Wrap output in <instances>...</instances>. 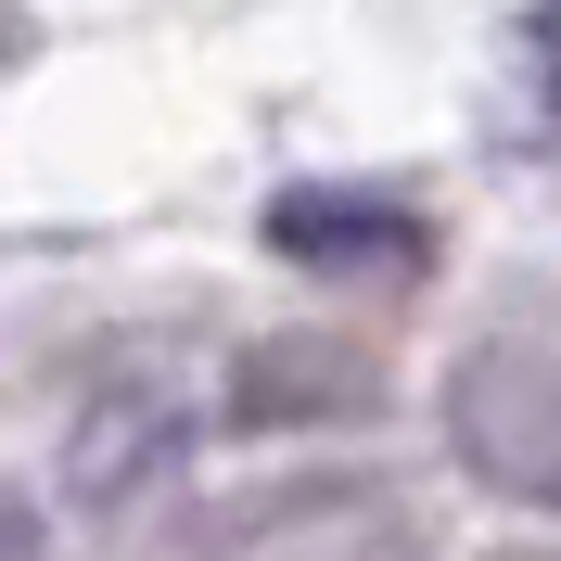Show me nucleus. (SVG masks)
<instances>
[{
    "label": "nucleus",
    "instance_id": "nucleus-3",
    "mask_svg": "<svg viewBox=\"0 0 561 561\" xmlns=\"http://www.w3.org/2000/svg\"><path fill=\"white\" fill-rule=\"evenodd\" d=\"M536 65H549V103H561V0L536 13Z\"/></svg>",
    "mask_w": 561,
    "mask_h": 561
},
{
    "label": "nucleus",
    "instance_id": "nucleus-2",
    "mask_svg": "<svg viewBox=\"0 0 561 561\" xmlns=\"http://www.w3.org/2000/svg\"><path fill=\"white\" fill-rule=\"evenodd\" d=\"M459 447L485 459L511 497H561V383L511 370V357H472L459 370Z\"/></svg>",
    "mask_w": 561,
    "mask_h": 561
},
{
    "label": "nucleus",
    "instance_id": "nucleus-1",
    "mask_svg": "<svg viewBox=\"0 0 561 561\" xmlns=\"http://www.w3.org/2000/svg\"><path fill=\"white\" fill-rule=\"evenodd\" d=\"M268 243L294 255V268H319V280H421L434 230H421L409 205H383V192H280Z\"/></svg>",
    "mask_w": 561,
    "mask_h": 561
},
{
    "label": "nucleus",
    "instance_id": "nucleus-4",
    "mask_svg": "<svg viewBox=\"0 0 561 561\" xmlns=\"http://www.w3.org/2000/svg\"><path fill=\"white\" fill-rule=\"evenodd\" d=\"M13 38H26V26H13V13H0V65H13Z\"/></svg>",
    "mask_w": 561,
    "mask_h": 561
}]
</instances>
